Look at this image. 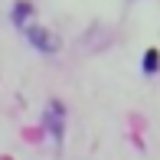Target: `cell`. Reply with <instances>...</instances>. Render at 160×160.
<instances>
[{
	"instance_id": "7a4b0ae2",
	"label": "cell",
	"mask_w": 160,
	"mask_h": 160,
	"mask_svg": "<svg viewBox=\"0 0 160 160\" xmlns=\"http://www.w3.org/2000/svg\"><path fill=\"white\" fill-rule=\"evenodd\" d=\"M157 69H160V52H157V49H147V52H144V72L154 75Z\"/></svg>"
},
{
	"instance_id": "6da1fadb",
	"label": "cell",
	"mask_w": 160,
	"mask_h": 160,
	"mask_svg": "<svg viewBox=\"0 0 160 160\" xmlns=\"http://www.w3.org/2000/svg\"><path fill=\"white\" fill-rule=\"evenodd\" d=\"M26 36H30V42L39 49V52H46V56L59 49V42L52 39V33H49V30H42V26H30V30H26Z\"/></svg>"
},
{
	"instance_id": "3957f363",
	"label": "cell",
	"mask_w": 160,
	"mask_h": 160,
	"mask_svg": "<svg viewBox=\"0 0 160 160\" xmlns=\"http://www.w3.org/2000/svg\"><path fill=\"white\" fill-rule=\"evenodd\" d=\"M30 10H33V3H26V0H20V3H17V10H13V20H17V23H23V20L30 17Z\"/></svg>"
}]
</instances>
